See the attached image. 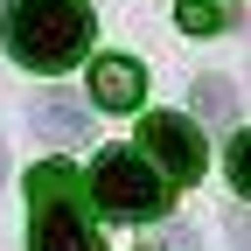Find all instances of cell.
Listing matches in <instances>:
<instances>
[{"label":"cell","instance_id":"cell-6","mask_svg":"<svg viewBox=\"0 0 251 251\" xmlns=\"http://www.w3.org/2000/svg\"><path fill=\"white\" fill-rule=\"evenodd\" d=\"M91 105L98 98H70V91H49V98H35V126L56 140V147H77L91 133Z\"/></svg>","mask_w":251,"mask_h":251},{"label":"cell","instance_id":"cell-9","mask_svg":"<svg viewBox=\"0 0 251 251\" xmlns=\"http://www.w3.org/2000/svg\"><path fill=\"white\" fill-rule=\"evenodd\" d=\"M224 168H230V188H237V196H251V133L230 140V161Z\"/></svg>","mask_w":251,"mask_h":251},{"label":"cell","instance_id":"cell-4","mask_svg":"<svg viewBox=\"0 0 251 251\" xmlns=\"http://www.w3.org/2000/svg\"><path fill=\"white\" fill-rule=\"evenodd\" d=\"M140 153H147L168 181H196L202 161H209V153H202V133H196L188 119H175V112H147V126H140Z\"/></svg>","mask_w":251,"mask_h":251},{"label":"cell","instance_id":"cell-11","mask_svg":"<svg viewBox=\"0 0 251 251\" xmlns=\"http://www.w3.org/2000/svg\"><path fill=\"white\" fill-rule=\"evenodd\" d=\"M0 181H7V147H0Z\"/></svg>","mask_w":251,"mask_h":251},{"label":"cell","instance_id":"cell-10","mask_svg":"<svg viewBox=\"0 0 251 251\" xmlns=\"http://www.w3.org/2000/svg\"><path fill=\"white\" fill-rule=\"evenodd\" d=\"M230 244H237V251H251V216H230Z\"/></svg>","mask_w":251,"mask_h":251},{"label":"cell","instance_id":"cell-5","mask_svg":"<svg viewBox=\"0 0 251 251\" xmlns=\"http://www.w3.org/2000/svg\"><path fill=\"white\" fill-rule=\"evenodd\" d=\"M91 98H98V112H133V105L147 98V70L126 63V56L91 63Z\"/></svg>","mask_w":251,"mask_h":251},{"label":"cell","instance_id":"cell-2","mask_svg":"<svg viewBox=\"0 0 251 251\" xmlns=\"http://www.w3.org/2000/svg\"><path fill=\"white\" fill-rule=\"evenodd\" d=\"M91 196H98L105 216H119V224H140V216H161L168 188H161V175H153L133 147H105L98 161H91Z\"/></svg>","mask_w":251,"mask_h":251},{"label":"cell","instance_id":"cell-7","mask_svg":"<svg viewBox=\"0 0 251 251\" xmlns=\"http://www.w3.org/2000/svg\"><path fill=\"white\" fill-rule=\"evenodd\" d=\"M196 119L202 126H230L237 119V91L224 77H196Z\"/></svg>","mask_w":251,"mask_h":251},{"label":"cell","instance_id":"cell-1","mask_svg":"<svg viewBox=\"0 0 251 251\" xmlns=\"http://www.w3.org/2000/svg\"><path fill=\"white\" fill-rule=\"evenodd\" d=\"M0 35H7L14 63L56 77V70H70V63L91 49V7L84 0H7Z\"/></svg>","mask_w":251,"mask_h":251},{"label":"cell","instance_id":"cell-3","mask_svg":"<svg viewBox=\"0 0 251 251\" xmlns=\"http://www.w3.org/2000/svg\"><path fill=\"white\" fill-rule=\"evenodd\" d=\"M28 244L35 251H105L98 230H91V216L77 202V181L70 175H42L35 181V224H28Z\"/></svg>","mask_w":251,"mask_h":251},{"label":"cell","instance_id":"cell-8","mask_svg":"<svg viewBox=\"0 0 251 251\" xmlns=\"http://www.w3.org/2000/svg\"><path fill=\"white\" fill-rule=\"evenodd\" d=\"M181 28L188 35H209V28H224V7L216 0H181Z\"/></svg>","mask_w":251,"mask_h":251}]
</instances>
